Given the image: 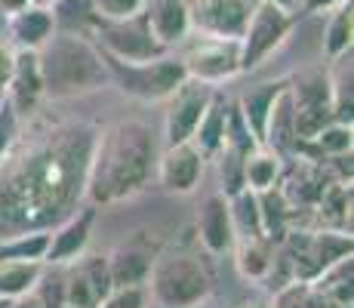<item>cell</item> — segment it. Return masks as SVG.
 Instances as JSON below:
<instances>
[{"mask_svg":"<svg viewBox=\"0 0 354 308\" xmlns=\"http://www.w3.org/2000/svg\"><path fill=\"white\" fill-rule=\"evenodd\" d=\"M111 275H108V259L93 256L68 278L65 302L74 308H99L102 299L111 293Z\"/></svg>","mask_w":354,"mask_h":308,"instance_id":"7c38bea8","label":"cell"},{"mask_svg":"<svg viewBox=\"0 0 354 308\" xmlns=\"http://www.w3.org/2000/svg\"><path fill=\"white\" fill-rule=\"evenodd\" d=\"M99 308H145V293L142 287H114Z\"/></svg>","mask_w":354,"mask_h":308,"instance_id":"f1b7e54d","label":"cell"},{"mask_svg":"<svg viewBox=\"0 0 354 308\" xmlns=\"http://www.w3.org/2000/svg\"><path fill=\"white\" fill-rule=\"evenodd\" d=\"M283 87H287V84H262V87L250 90V93L241 99L243 123H247L250 136H253L256 142L265 139V123H268V111H271V105H274L277 93H281Z\"/></svg>","mask_w":354,"mask_h":308,"instance_id":"ffe728a7","label":"cell"},{"mask_svg":"<svg viewBox=\"0 0 354 308\" xmlns=\"http://www.w3.org/2000/svg\"><path fill=\"white\" fill-rule=\"evenodd\" d=\"M142 12H145L151 34L163 46L176 44V40H182L188 31H192L185 0H145V3H142Z\"/></svg>","mask_w":354,"mask_h":308,"instance_id":"5bb4252c","label":"cell"},{"mask_svg":"<svg viewBox=\"0 0 354 308\" xmlns=\"http://www.w3.org/2000/svg\"><path fill=\"white\" fill-rule=\"evenodd\" d=\"M10 302H12V299H3V296H0V308H6Z\"/></svg>","mask_w":354,"mask_h":308,"instance_id":"8d00e7d4","label":"cell"},{"mask_svg":"<svg viewBox=\"0 0 354 308\" xmlns=\"http://www.w3.org/2000/svg\"><path fill=\"white\" fill-rule=\"evenodd\" d=\"M274 308H308V293H305V287L299 284V280H292L290 287H283V290L277 293Z\"/></svg>","mask_w":354,"mask_h":308,"instance_id":"1f68e13d","label":"cell"},{"mask_svg":"<svg viewBox=\"0 0 354 308\" xmlns=\"http://www.w3.org/2000/svg\"><path fill=\"white\" fill-rule=\"evenodd\" d=\"M201 241L209 253H225L234 244V222H231V203L225 194H213L201 210Z\"/></svg>","mask_w":354,"mask_h":308,"instance_id":"9a60e30c","label":"cell"},{"mask_svg":"<svg viewBox=\"0 0 354 308\" xmlns=\"http://www.w3.org/2000/svg\"><path fill=\"white\" fill-rule=\"evenodd\" d=\"M265 139L277 148H292L296 142V127H292V99H290V90L283 87L277 93L274 105L268 111V123H265Z\"/></svg>","mask_w":354,"mask_h":308,"instance_id":"603a6c76","label":"cell"},{"mask_svg":"<svg viewBox=\"0 0 354 308\" xmlns=\"http://www.w3.org/2000/svg\"><path fill=\"white\" fill-rule=\"evenodd\" d=\"M342 0H305L308 10H330V6H339Z\"/></svg>","mask_w":354,"mask_h":308,"instance_id":"d590c367","label":"cell"},{"mask_svg":"<svg viewBox=\"0 0 354 308\" xmlns=\"http://www.w3.org/2000/svg\"><path fill=\"white\" fill-rule=\"evenodd\" d=\"M10 74H12V53L6 46H0V99H3V90L10 87Z\"/></svg>","mask_w":354,"mask_h":308,"instance_id":"d6a6232c","label":"cell"},{"mask_svg":"<svg viewBox=\"0 0 354 308\" xmlns=\"http://www.w3.org/2000/svg\"><path fill=\"white\" fill-rule=\"evenodd\" d=\"M237 265H241V271L247 278H253V280H259V278H268L271 275V250H268V244L262 241V237H243V244H241V250H237Z\"/></svg>","mask_w":354,"mask_h":308,"instance_id":"484cf974","label":"cell"},{"mask_svg":"<svg viewBox=\"0 0 354 308\" xmlns=\"http://www.w3.org/2000/svg\"><path fill=\"white\" fill-rule=\"evenodd\" d=\"M213 280L201 259L185 253H169L158 259L151 271V293L163 308H192L209 293Z\"/></svg>","mask_w":354,"mask_h":308,"instance_id":"277c9868","label":"cell"},{"mask_svg":"<svg viewBox=\"0 0 354 308\" xmlns=\"http://www.w3.org/2000/svg\"><path fill=\"white\" fill-rule=\"evenodd\" d=\"M12 142H16V108H12L10 102H3V105H0V154H3Z\"/></svg>","mask_w":354,"mask_h":308,"instance_id":"4dcf8cb0","label":"cell"},{"mask_svg":"<svg viewBox=\"0 0 354 308\" xmlns=\"http://www.w3.org/2000/svg\"><path fill=\"white\" fill-rule=\"evenodd\" d=\"M53 308H74V305H68V302H62V305H53Z\"/></svg>","mask_w":354,"mask_h":308,"instance_id":"f35d334b","label":"cell"},{"mask_svg":"<svg viewBox=\"0 0 354 308\" xmlns=\"http://www.w3.org/2000/svg\"><path fill=\"white\" fill-rule=\"evenodd\" d=\"M37 59L44 93L50 96H77L86 90H99L111 78L99 50L77 34H53L37 50Z\"/></svg>","mask_w":354,"mask_h":308,"instance_id":"3957f363","label":"cell"},{"mask_svg":"<svg viewBox=\"0 0 354 308\" xmlns=\"http://www.w3.org/2000/svg\"><path fill=\"white\" fill-rule=\"evenodd\" d=\"M247 308H268V305H265V302H253V305H247Z\"/></svg>","mask_w":354,"mask_h":308,"instance_id":"74e56055","label":"cell"},{"mask_svg":"<svg viewBox=\"0 0 354 308\" xmlns=\"http://www.w3.org/2000/svg\"><path fill=\"white\" fill-rule=\"evenodd\" d=\"M292 127H296V139H315L317 133L333 123V87L324 74H305L292 84Z\"/></svg>","mask_w":354,"mask_h":308,"instance_id":"52a82bcc","label":"cell"},{"mask_svg":"<svg viewBox=\"0 0 354 308\" xmlns=\"http://www.w3.org/2000/svg\"><path fill=\"white\" fill-rule=\"evenodd\" d=\"M173 96H176L173 108H169V114H167V142L169 145L192 139L197 123L203 118V111H207L209 99H213V93H209V87L203 84V80H194V84L182 80V87Z\"/></svg>","mask_w":354,"mask_h":308,"instance_id":"8fae6325","label":"cell"},{"mask_svg":"<svg viewBox=\"0 0 354 308\" xmlns=\"http://www.w3.org/2000/svg\"><path fill=\"white\" fill-rule=\"evenodd\" d=\"M290 31L287 6L274 0H259L247 28L241 34V68H256L271 50L281 46V40Z\"/></svg>","mask_w":354,"mask_h":308,"instance_id":"8992f818","label":"cell"},{"mask_svg":"<svg viewBox=\"0 0 354 308\" xmlns=\"http://www.w3.org/2000/svg\"><path fill=\"white\" fill-rule=\"evenodd\" d=\"M10 31L25 50H40L53 37V12L25 6L10 16Z\"/></svg>","mask_w":354,"mask_h":308,"instance_id":"ac0fdd59","label":"cell"},{"mask_svg":"<svg viewBox=\"0 0 354 308\" xmlns=\"http://www.w3.org/2000/svg\"><path fill=\"white\" fill-rule=\"evenodd\" d=\"M201 167H203V154L194 148V142H176L167 148V154L160 157V182L167 191L185 194L192 191L197 179H201Z\"/></svg>","mask_w":354,"mask_h":308,"instance_id":"4fadbf2b","label":"cell"},{"mask_svg":"<svg viewBox=\"0 0 354 308\" xmlns=\"http://www.w3.org/2000/svg\"><path fill=\"white\" fill-rule=\"evenodd\" d=\"M50 235L46 231H25V235H12L3 237L0 244V259H44Z\"/></svg>","mask_w":354,"mask_h":308,"instance_id":"4316f807","label":"cell"},{"mask_svg":"<svg viewBox=\"0 0 354 308\" xmlns=\"http://www.w3.org/2000/svg\"><path fill=\"white\" fill-rule=\"evenodd\" d=\"M28 6H34V10H46V12H53L56 6H62V0H28Z\"/></svg>","mask_w":354,"mask_h":308,"instance_id":"e575fe53","label":"cell"},{"mask_svg":"<svg viewBox=\"0 0 354 308\" xmlns=\"http://www.w3.org/2000/svg\"><path fill=\"white\" fill-rule=\"evenodd\" d=\"M40 269L37 259H0V296L3 299H19L37 287Z\"/></svg>","mask_w":354,"mask_h":308,"instance_id":"d6986e66","label":"cell"},{"mask_svg":"<svg viewBox=\"0 0 354 308\" xmlns=\"http://www.w3.org/2000/svg\"><path fill=\"white\" fill-rule=\"evenodd\" d=\"M108 62H111L108 74L118 78L120 87H124L129 96H139V99H163V96H173L182 87V80H188L182 59L158 56L151 62H118V59H108Z\"/></svg>","mask_w":354,"mask_h":308,"instance_id":"5b68a950","label":"cell"},{"mask_svg":"<svg viewBox=\"0 0 354 308\" xmlns=\"http://www.w3.org/2000/svg\"><path fill=\"white\" fill-rule=\"evenodd\" d=\"M96 133L84 123L50 127L0 154V237L44 231L74 216L86 191Z\"/></svg>","mask_w":354,"mask_h":308,"instance_id":"6da1fadb","label":"cell"},{"mask_svg":"<svg viewBox=\"0 0 354 308\" xmlns=\"http://www.w3.org/2000/svg\"><path fill=\"white\" fill-rule=\"evenodd\" d=\"M6 308H46V305H44V299H37V296H28V293H25V296L12 299V302L6 305Z\"/></svg>","mask_w":354,"mask_h":308,"instance_id":"836d02e7","label":"cell"},{"mask_svg":"<svg viewBox=\"0 0 354 308\" xmlns=\"http://www.w3.org/2000/svg\"><path fill=\"white\" fill-rule=\"evenodd\" d=\"M10 87H12V102L19 111L34 108V102L44 93V78H40V59L37 50H19L12 56V74H10Z\"/></svg>","mask_w":354,"mask_h":308,"instance_id":"2e32d148","label":"cell"},{"mask_svg":"<svg viewBox=\"0 0 354 308\" xmlns=\"http://www.w3.org/2000/svg\"><path fill=\"white\" fill-rule=\"evenodd\" d=\"M259 0H185L188 22L207 37L241 40Z\"/></svg>","mask_w":354,"mask_h":308,"instance_id":"9c48e42d","label":"cell"},{"mask_svg":"<svg viewBox=\"0 0 354 308\" xmlns=\"http://www.w3.org/2000/svg\"><path fill=\"white\" fill-rule=\"evenodd\" d=\"M154 161L151 129L139 120H124L96 139L86 176V191L96 203L120 201L145 185Z\"/></svg>","mask_w":354,"mask_h":308,"instance_id":"7a4b0ae2","label":"cell"},{"mask_svg":"<svg viewBox=\"0 0 354 308\" xmlns=\"http://www.w3.org/2000/svg\"><path fill=\"white\" fill-rule=\"evenodd\" d=\"M151 271V259L142 250H118L108 259L111 287H139Z\"/></svg>","mask_w":354,"mask_h":308,"instance_id":"7402d4cb","label":"cell"},{"mask_svg":"<svg viewBox=\"0 0 354 308\" xmlns=\"http://www.w3.org/2000/svg\"><path fill=\"white\" fill-rule=\"evenodd\" d=\"M315 142L326 154H342L351 148V127L348 123H326L321 133L315 136Z\"/></svg>","mask_w":354,"mask_h":308,"instance_id":"83f0119b","label":"cell"},{"mask_svg":"<svg viewBox=\"0 0 354 308\" xmlns=\"http://www.w3.org/2000/svg\"><path fill=\"white\" fill-rule=\"evenodd\" d=\"M277 173H281V157L274 152H256L243 157V185L256 194L265 188H274Z\"/></svg>","mask_w":354,"mask_h":308,"instance_id":"d4e9b609","label":"cell"},{"mask_svg":"<svg viewBox=\"0 0 354 308\" xmlns=\"http://www.w3.org/2000/svg\"><path fill=\"white\" fill-rule=\"evenodd\" d=\"M102 44L108 59L118 62H151L167 50L148 28L145 12H136L129 19H108V25L102 28Z\"/></svg>","mask_w":354,"mask_h":308,"instance_id":"ba28073f","label":"cell"},{"mask_svg":"<svg viewBox=\"0 0 354 308\" xmlns=\"http://www.w3.org/2000/svg\"><path fill=\"white\" fill-rule=\"evenodd\" d=\"M93 210H84V213H74L71 219H65L62 228L56 235H50V244H46V253L44 259L46 262H68L74 259L80 250L90 241V225H93Z\"/></svg>","mask_w":354,"mask_h":308,"instance_id":"e0dca14e","label":"cell"},{"mask_svg":"<svg viewBox=\"0 0 354 308\" xmlns=\"http://www.w3.org/2000/svg\"><path fill=\"white\" fill-rule=\"evenodd\" d=\"M145 0H96V10L105 19H129L136 12H142Z\"/></svg>","mask_w":354,"mask_h":308,"instance_id":"f546056e","label":"cell"},{"mask_svg":"<svg viewBox=\"0 0 354 308\" xmlns=\"http://www.w3.org/2000/svg\"><path fill=\"white\" fill-rule=\"evenodd\" d=\"M351 31H354L351 0H342V3L333 10L330 25H326V34H324L326 56H330V59H339L342 53H348V50H351Z\"/></svg>","mask_w":354,"mask_h":308,"instance_id":"cb8c5ba5","label":"cell"},{"mask_svg":"<svg viewBox=\"0 0 354 308\" xmlns=\"http://www.w3.org/2000/svg\"><path fill=\"white\" fill-rule=\"evenodd\" d=\"M225 133H228V114H225V105H222L219 99H209L207 111H203L201 123H197L194 136L192 139H197V152H219L222 142H225Z\"/></svg>","mask_w":354,"mask_h":308,"instance_id":"44dd1931","label":"cell"},{"mask_svg":"<svg viewBox=\"0 0 354 308\" xmlns=\"http://www.w3.org/2000/svg\"><path fill=\"white\" fill-rule=\"evenodd\" d=\"M182 65H185L188 78L203 80V84H219L241 71V40H222L203 34L201 44L185 53Z\"/></svg>","mask_w":354,"mask_h":308,"instance_id":"30bf717a","label":"cell"}]
</instances>
